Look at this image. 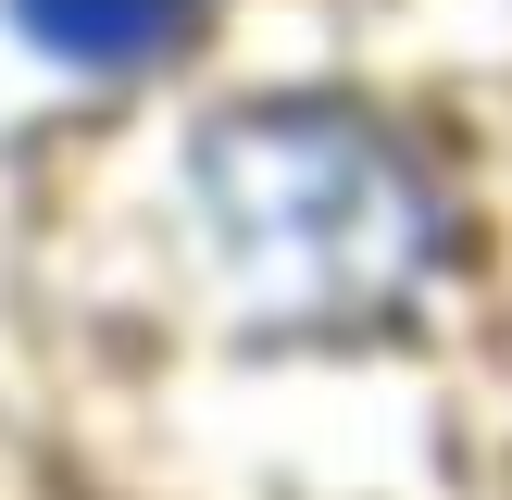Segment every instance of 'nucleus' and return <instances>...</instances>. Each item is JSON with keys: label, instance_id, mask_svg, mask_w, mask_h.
I'll use <instances>...</instances> for the list:
<instances>
[{"label": "nucleus", "instance_id": "nucleus-2", "mask_svg": "<svg viewBox=\"0 0 512 500\" xmlns=\"http://www.w3.org/2000/svg\"><path fill=\"white\" fill-rule=\"evenodd\" d=\"M25 38L63 50V63H138V50H163L175 25H188V0H13Z\"/></svg>", "mask_w": 512, "mask_h": 500}, {"label": "nucleus", "instance_id": "nucleus-1", "mask_svg": "<svg viewBox=\"0 0 512 500\" xmlns=\"http://www.w3.org/2000/svg\"><path fill=\"white\" fill-rule=\"evenodd\" d=\"M200 200L238 288L288 325L375 313L425 275V188L375 125L350 113H250L200 150Z\"/></svg>", "mask_w": 512, "mask_h": 500}]
</instances>
